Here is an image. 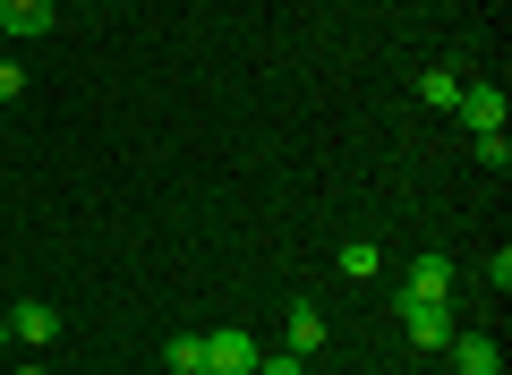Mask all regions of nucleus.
<instances>
[{
    "label": "nucleus",
    "mask_w": 512,
    "mask_h": 375,
    "mask_svg": "<svg viewBox=\"0 0 512 375\" xmlns=\"http://www.w3.org/2000/svg\"><path fill=\"white\" fill-rule=\"evenodd\" d=\"M402 333H410V350H444V341L461 333L453 299H419V290H402Z\"/></svg>",
    "instance_id": "f257e3e1"
},
{
    "label": "nucleus",
    "mask_w": 512,
    "mask_h": 375,
    "mask_svg": "<svg viewBox=\"0 0 512 375\" xmlns=\"http://www.w3.org/2000/svg\"><path fill=\"white\" fill-rule=\"evenodd\" d=\"M256 341L239 333V324H222V333H205V375H256Z\"/></svg>",
    "instance_id": "f03ea898"
},
{
    "label": "nucleus",
    "mask_w": 512,
    "mask_h": 375,
    "mask_svg": "<svg viewBox=\"0 0 512 375\" xmlns=\"http://www.w3.org/2000/svg\"><path fill=\"white\" fill-rule=\"evenodd\" d=\"M444 358H453V375H504L495 333H453V341H444Z\"/></svg>",
    "instance_id": "7ed1b4c3"
},
{
    "label": "nucleus",
    "mask_w": 512,
    "mask_h": 375,
    "mask_svg": "<svg viewBox=\"0 0 512 375\" xmlns=\"http://www.w3.org/2000/svg\"><path fill=\"white\" fill-rule=\"evenodd\" d=\"M402 290H419V299H453V290H461V273H453V256H436V248H427V256H410Z\"/></svg>",
    "instance_id": "20e7f679"
},
{
    "label": "nucleus",
    "mask_w": 512,
    "mask_h": 375,
    "mask_svg": "<svg viewBox=\"0 0 512 375\" xmlns=\"http://www.w3.org/2000/svg\"><path fill=\"white\" fill-rule=\"evenodd\" d=\"M453 120L470 128V137H487V128H504V86H461Z\"/></svg>",
    "instance_id": "39448f33"
},
{
    "label": "nucleus",
    "mask_w": 512,
    "mask_h": 375,
    "mask_svg": "<svg viewBox=\"0 0 512 375\" xmlns=\"http://www.w3.org/2000/svg\"><path fill=\"white\" fill-rule=\"evenodd\" d=\"M0 26H9L18 43H35V35L60 26V0H0Z\"/></svg>",
    "instance_id": "423d86ee"
},
{
    "label": "nucleus",
    "mask_w": 512,
    "mask_h": 375,
    "mask_svg": "<svg viewBox=\"0 0 512 375\" xmlns=\"http://www.w3.org/2000/svg\"><path fill=\"white\" fill-rule=\"evenodd\" d=\"M9 333L43 350V341H60V307H43V299H18V307H9Z\"/></svg>",
    "instance_id": "0eeeda50"
},
{
    "label": "nucleus",
    "mask_w": 512,
    "mask_h": 375,
    "mask_svg": "<svg viewBox=\"0 0 512 375\" xmlns=\"http://www.w3.org/2000/svg\"><path fill=\"white\" fill-rule=\"evenodd\" d=\"M308 350H325V316L316 307H291V358H308Z\"/></svg>",
    "instance_id": "6e6552de"
},
{
    "label": "nucleus",
    "mask_w": 512,
    "mask_h": 375,
    "mask_svg": "<svg viewBox=\"0 0 512 375\" xmlns=\"http://www.w3.org/2000/svg\"><path fill=\"white\" fill-rule=\"evenodd\" d=\"M419 103H427V111H453V103H461V77H453V69H427V77H419Z\"/></svg>",
    "instance_id": "1a4fd4ad"
},
{
    "label": "nucleus",
    "mask_w": 512,
    "mask_h": 375,
    "mask_svg": "<svg viewBox=\"0 0 512 375\" xmlns=\"http://www.w3.org/2000/svg\"><path fill=\"white\" fill-rule=\"evenodd\" d=\"M171 375H205V333H171Z\"/></svg>",
    "instance_id": "9d476101"
},
{
    "label": "nucleus",
    "mask_w": 512,
    "mask_h": 375,
    "mask_svg": "<svg viewBox=\"0 0 512 375\" xmlns=\"http://www.w3.org/2000/svg\"><path fill=\"white\" fill-rule=\"evenodd\" d=\"M333 265H342V282H376V265H384V256L367 248V239H350V248L333 256Z\"/></svg>",
    "instance_id": "9b49d317"
},
{
    "label": "nucleus",
    "mask_w": 512,
    "mask_h": 375,
    "mask_svg": "<svg viewBox=\"0 0 512 375\" xmlns=\"http://www.w3.org/2000/svg\"><path fill=\"white\" fill-rule=\"evenodd\" d=\"M478 162H487V171H504V162H512V145H504V128H487V137H478Z\"/></svg>",
    "instance_id": "f8f14e48"
},
{
    "label": "nucleus",
    "mask_w": 512,
    "mask_h": 375,
    "mask_svg": "<svg viewBox=\"0 0 512 375\" xmlns=\"http://www.w3.org/2000/svg\"><path fill=\"white\" fill-rule=\"evenodd\" d=\"M18 94H26V69H18V60H0V111L18 103Z\"/></svg>",
    "instance_id": "ddd939ff"
},
{
    "label": "nucleus",
    "mask_w": 512,
    "mask_h": 375,
    "mask_svg": "<svg viewBox=\"0 0 512 375\" xmlns=\"http://www.w3.org/2000/svg\"><path fill=\"white\" fill-rule=\"evenodd\" d=\"M256 375H308V358H291V350H274V358H256Z\"/></svg>",
    "instance_id": "4468645a"
},
{
    "label": "nucleus",
    "mask_w": 512,
    "mask_h": 375,
    "mask_svg": "<svg viewBox=\"0 0 512 375\" xmlns=\"http://www.w3.org/2000/svg\"><path fill=\"white\" fill-rule=\"evenodd\" d=\"M9 341H18V333H9V316H0V350H9Z\"/></svg>",
    "instance_id": "2eb2a0df"
},
{
    "label": "nucleus",
    "mask_w": 512,
    "mask_h": 375,
    "mask_svg": "<svg viewBox=\"0 0 512 375\" xmlns=\"http://www.w3.org/2000/svg\"><path fill=\"white\" fill-rule=\"evenodd\" d=\"M18 375H43V367H18Z\"/></svg>",
    "instance_id": "dca6fc26"
}]
</instances>
